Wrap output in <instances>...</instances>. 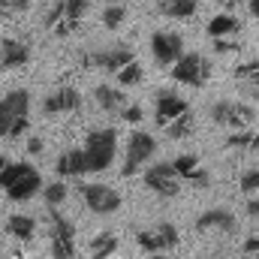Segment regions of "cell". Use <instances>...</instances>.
Listing matches in <instances>:
<instances>
[{
  "instance_id": "22",
  "label": "cell",
  "mask_w": 259,
  "mask_h": 259,
  "mask_svg": "<svg viewBox=\"0 0 259 259\" xmlns=\"http://www.w3.org/2000/svg\"><path fill=\"white\" fill-rule=\"evenodd\" d=\"M205 33L211 39H223V36H241V21L232 15V12H217L208 24H205Z\"/></svg>"
},
{
  "instance_id": "11",
  "label": "cell",
  "mask_w": 259,
  "mask_h": 259,
  "mask_svg": "<svg viewBox=\"0 0 259 259\" xmlns=\"http://www.w3.org/2000/svg\"><path fill=\"white\" fill-rule=\"evenodd\" d=\"M181 241L178 229L172 223H157L151 229H139L136 232V244L145 250V253H166V250H175Z\"/></svg>"
},
{
  "instance_id": "25",
  "label": "cell",
  "mask_w": 259,
  "mask_h": 259,
  "mask_svg": "<svg viewBox=\"0 0 259 259\" xmlns=\"http://www.w3.org/2000/svg\"><path fill=\"white\" fill-rule=\"evenodd\" d=\"M118 256V235L97 232L91 238V259H115Z\"/></svg>"
},
{
  "instance_id": "2",
  "label": "cell",
  "mask_w": 259,
  "mask_h": 259,
  "mask_svg": "<svg viewBox=\"0 0 259 259\" xmlns=\"http://www.w3.org/2000/svg\"><path fill=\"white\" fill-rule=\"evenodd\" d=\"M30 127V94L24 88L0 97V139H18Z\"/></svg>"
},
{
  "instance_id": "20",
  "label": "cell",
  "mask_w": 259,
  "mask_h": 259,
  "mask_svg": "<svg viewBox=\"0 0 259 259\" xmlns=\"http://www.w3.org/2000/svg\"><path fill=\"white\" fill-rule=\"evenodd\" d=\"M94 100L109 115H121V109L127 106V94L121 88H112V84H97L94 88Z\"/></svg>"
},
{
  "instance_id": "36",
  "label": "cell",
  "mask_w": 259,
  "mask_h": 259,
  "mask_svg": "<svg viewBox=\"0 0 259 259\" xmlns=\"http://www.w3.org/2000/svg\"><path fill=\"white\" fill-rule=\"evenodd\" d=\"M244 214H247L250 220H259V196H250V199H247V205H244Z\"/></svg>"
},
{
  "instance_id": "40",
  "label": "cell",
  "mask_w": 259,
  "mask_h": 259,
  "mask_svg": "<svg viewBox=\"0 0 259 259\" xmlns=\"http://www.w3.org/2000/svg\"><path fill=\"white\" fill-rule=\"evenodd\" d=\"M3 166H6V157H0V172H3Z\"/></svg>"
},
{
  "instance_id": "5",
  "label": "cell",
  "mask_w": 259,
  "mask_h": 259,
  "mask_svg": "<svg viewBox=\"0 0 259 259\" xmlns=\"http://www.w3.org/2000/svg\"><path fill=\"white\" fill-rule=\"evenodd\" d=\"M88 9H91V0H52V9L46 15V27L55 36H69L81 24Z\"/></svg>"
},
{
  "instance_id": "3",
  "label": "cell",
  "mask_w": 259,
  "mask_h": 259,
  "mask_svg": "<svg viewBox=\"0 0 259 259\" xmlns=\"http://www.w3.org/2000/svg\"><path fill=\"white\" fill-rule=\"evenodd\" d=\"M81 154H84V169H88V175H100V172L112 169V163H115V157H118V133L112 127L91 130V133L84 136Z\"/></svg>"
},
{
  "instance_id": "23",
  "label": "cell",
  "mask_w": 259,
  "mask_h": 259,
  "mask_svg": "<svg viewBox=\"0 0 259 259\" xmlns=\"http://www.w3.org/2000/svg\"><path fill=\"white\" fill-rule=\"evenodd\" d=\"M229 151H238V154H259V133L256 130H232V136H226L223 142Z\"/></svg>"
},
{
  "instance_id": "24",
  "label": "cell",
  "mask_w": 259,
  "mask_h": 259,
  "mask_svg": "<svg viewBox=\"0 0 259 259\" xmlns=\"http://www.w3.org/2000/svg\"><path fill=\"white\" fill-rule=\"evenodd\" d=\"M157 3V12L166 15V18H193L196 9H199V0H154Z\"/></svg>"
},
{
  "instance_id": "19",
  "label": "cell",
  "mask_w": 259,
  "mask_h": 259,
  "mask_svg": "<svg viewBox=\"0 0 259 259\" xmlns=\"http://www.w3.org/2000/svg\"><path fill=\"white\" fill-rule=\"evenodd\" d=\"M232 81L250 97V100H259V58L253 61H244L232 69Z\"/></svg>"
},
{
  "instance_id": "31",
  "label": "cell",
  "mask_w": 259,
  "mask_h": 259,
  "mask_svg": "<svg viewBox=\"0 0 259 259\" xmlns=\"http://www.w3.org/2000/svg\"><path fill=\"white\" fill-rule=\"evenodd\" d=\"M238 187H241L247 196L259 193V166H253V169H244V172H241V178H238Z\"/></svg>"
},
{
  "instance_id": "34",
  "label": "cell",
  "mask_w": 259,
  "mask_h": 259,
  "mask_svg": "<svg viewBox=\"0 0 259 259\" xmlns=\"http://www.w3.org/2000/svg\"><path fill=\"white\" fill-rule=\"evenodd\" d=\"M118 118H121V121H127V124H133V127H136V124L142 121V106H136V103H127V106L121 109V115H118Z\"/></svg>"
},
{
  "instance_id": "15",
  "label": "cell",
  "mask_w": 259,
  "mask_h": 259,
  "mask_svg": "<svg viewBox=\"0 0 259 259\" xmlns=\"http://www.w3.org/2000/svg\"><path fill=\"white\" fill-rule=\"evenodd\" d=\"M172 166H175L178 178H181L184 184L196 187V190H205V187L211 184V172L202 166V160H199L196 154H181V157H175Z\"/></svg>"
},
{
  "instance_id": "9",
  "label": "cell",
  "mask_w": 259,
  "mask_h": 259,
  "mask_svg": "<svg viewBox=\"0 0 259 259\" xmlns=\"http://www.w3.org/2000/svg\"><path fill=\"white\" fill-rule=\"evenodd\" d=\"M49 238H52V256L55 259L75 256V226L58 208H52V214H49Z\"/></svg>"
},
{
  "instance_id": "38",
  "label": "cell",
  "mask_w": 259,
  "mask_h": 259,
  "mask_svg": "<svg viewBox=\"0 0 259 259\" xmlns=\"http://www.w3.org/2000/svg\"><path fill=\"white\" fill-rule=\"evenodd\" d=\"M247 9H250V15L259 21V0H247Z\"/></svg>"
},
{
  "instance_id": "4",
  "label": "cell",
  "mask_w": 259,
  "mask_h": 259,
  "mask_svg": "<svg viewBox=\"0 0 259 259\" xmlns=\"http://www.w3.org/2000/svg\"><path fill=\"white\" fill-rule=\"evenodd\" d=\"M157 154V139L148 133V130H133L127 136V151H124V166H121V175L124 178H136Z\"/></svg>"
},
{
  "instance_id": "27",
  "label": "cell",
  "mask_w": 259,
  "mask_h": 259,
  "mask_svg": "<svg viewBox=\"0 0 259 259\" xmlns=\"http://www.w3.org/2000/svg\"><path fill=\"white\" fill-rule=\"evenodd\" d=\"M103 27L106 30H118L124 21H127V9H124V3H106V9H103Z\"/></svg>"
},
{
  "instance_id": "26",
  "label": "cell",
  "mask_w": 259,
  "mask_h": 259,
  "mask_svg": "<svg viewBox=\"0 0 259 259\" xmlns=\"http://www.w3.org/2000/svg\"><path fill=\"white\" fill-rule=\"evenodd\" d=\"M6 232H9L12 238H18V241H30L33 232H36V220H33L30 214H12V217L6 220Z\"/></svg>"
},
{
  "instance_id": "37",
  "label": "cell",
  "mask_w": 259,
  "mask_h": 259,
  "mask_svg": "<svg viewBox=\"0 0 259 259\" xmlns=\"http://www.w3.org/2000/svg\"><path fill=\"white\" fill-rule=\"evenodd\" d=\"M27 151L30 154H42V139H30L27 142Z\"/></svg>"
},
{
  "instance_id": "42",
  "label": "cell",
  "mask_w": 259,
  "mask_h": 259,
  "mask_svg": "<svg viewBox=\"0 0 259 259\" xmlns=\"http://www.w3.org/2000/svg\"><path fill=\"white\" fill-rule=\"evenodd\" d=\"M196 259H202V256H196Z\"/></svg>"
},
{
  "instance_id": "8",
  "label": "cell",
  "mask_w": 259,
  "mask_h": 259,
  "mask_svg": "<svg viewBox=\"0 0 259 259\" xmlns=\"http://www.w3.org/2000/svg\"><path fill=\"white\" fill-rule=\"evenodd\" d=\"M78 196H81L84 208H88L91 214H100V217L115 214V211H121V205H124V199H121V193H118L115 187L100 184V181L81 184V187H78Z\"/></svg>"
},
{
  "instance_id": "33",
  "label": "cell",
  "mask_w": 259,
  "mask_h": 259,
  "mask_svg": "<svg viewBox=\"0 0 259 259\" xmlns=\"http://www.w3.org/2000/svg\"><path fill=\"white\" fill-rule=\"evenodd\" d=\"M211 42H214L217 55H232L241 49V36H223V39H211Z\"/></svg>"
},
{
  "instance_id": "41",
  "label": "cell",
  "mask_w": 259,
  "mask_h": 259,
  "mask_svg": "<svg viewBox=\"0 0 259 259\" xmlns=\"http://www.w3.org/2000/svg\"><path fill=\"white\" fill-rule=\"evenodd\" d=\"M106 3H124V0H106Z\"/></svg>"
},
{
  "instance_id": "29",
  "label": "cell",
  "mask_w": 259,
  "mask_h": 259,
  "mask_svg": "<svg viewBox=\"0 0 259 259\" xmlns=\"http://www.w3.org/2000/svg\"><path fill=\"white\" fill-rule=\"evenodd\" d=\"M163 130H166V136H169V139H175V142H178V139H187V136L193 133V109H190V112H184L181 118H175L169 127H163Z\"/></svg>"
},
{
  "instance_id": "35",
  "label": "cell",
  "mask_w": 259,
  "mask_h": 259,
  "mask_svg": "<svg viewBox=\"0 0 259 259\" xmlns=\"http://www.w3.org/2000/svg\"><path fill=\"white\" fill-rule=\"evenodd\" d=\"M241 253H244L247 259H259V235L244 238V244H241Z\"/></svg>"
},
{
  "instance_id": "18",
  "label": "cell",
  "mask_w": 259,
  "mask_h": 259,
  "mask_svg": "<svg viewBox=\"0 0 259 259\" xmlns=\"http://www.w3.org/2000/svg\"><path fill=\"white\" fill-rule=\"evenodd\" d=\"M30 61V46L24 39H15V36H6L0 39V72L6 69H18Z\"/></svg>"
},
{
  "instance_id": "39",
  "label": "cell",
  "mask_w": 259,
  "mask_h": 259,
  "mask_svg": "<svg viewBox=\"0 0 259 259\" xmlns=\"http://www.w3.org/2000/svg\"><path fill=\"white\" fill-rule=\"evenodd\" d=\"M151 259H169L166 253H151Z\"/></svg>"
},
{
  "instance_id": "28",
  "label": "cell",
  "mask_w": 259,
  "mask_h": 259,
  "mask_svg": "<svg viewBox=\"0 0 259 259\" xmlns=\"http://www.w3.org/2000/svg\"><path fill=\"white\" fill-rule=\"evenodd\" d=\"M118 75V88H136V84H142V78H145V69L139 61H130L124 69H118L115 72Z\"/></svg>"
},
{
  "instance_id": "30",
  "label": "cell",
  "mask_w": 259,
  "mask_h": 259,
  "mask_svg": "<svg viewBox=\"0 0 259 259\" xmlns=\"http://www.w3.org/2000/svg\"><path fill=\"white\" fill-rule=\"evenodd\" d=\"M42 196H46L49 208H61L66 202V196H69V190H66L64 181H52V184H42Z\"/></svg>"
},
{
  "instance_id": "12",
  "label": "cell",
  "mask_w": 259,
  "mask_h": 259,
  "mask_svg": "<svg viewBox=\"0 0 259 259\" xmlns=\"http://www.w3.org/2000/svg\"><path fill=\"white\" fill-rule=\"evenodd\" d=\"M184 55V36L178 30H154L151 33V58L157 66H172Z\"/></svg>"
},
{
  "instance_id": "16",
  "label": "cell",
  "mask_w": 259,
  "mask_h": 259,
  "mask_svg": "<svg viewBox=\"0 0 259 259\" xmlns=\"http://www.w3.org/2000/svg\"><path fill=\"white\" fill-rule=\"evenodd\" d=\"M196 232H223L232 235L238 232V217L229 208H208L196 217Z\"/></svg>"
},
{
  "instance_id": "21",
  "label": "cell",
  "mask_w": 259,
  "mask_h": 259,
  "mask_svg": "<svg viewBox=\"0 0 259 259\" xmlns=\"http://www.w3.org/2000/svg\"><path fill=\"white\" fill-rule=\"evenodd\" d=\"M55 172H58L61 178H81V175H88L81 148H66L64 154L58 157V163H55Z\"/></svg>"
},
{
  "instance_id": "17",
  "label": "cell",
  "mask_w": 259,
  "mask_h": 259,
  "mask_svg": "<svg viewBox=\"0 0 259 259\" xmlns=\"http://www.w3.org/2000/svg\"><path fill=\"white\" fill-rule=\"evenodd\" d=\"M78 109H81V94H78L72 84L55 88V91L42 100V112H46V115H69V112H78Z\"/></svg>"
},
{
  "instance_id": "32",
  "label": "cell",
  "mask_w": 259,
  "mask_h": 259,
  "mask_svg": "<svg viewBox=\"0 0 259 259\" xmlns=\"http://www.w3.org/2000/svg\"><path fill=\"white\" fill-rule=\"evenodd\" d=\"M30 9V0H0V18H9V15H21Z\"/></svg>"
},
{
  "instance_id": "1",
  "label": "cell",
  "mask_w": 259,
  "mask_h": 259,
  "mask_svg": "<svg viewBox=\"0 0 259 259\" xmlns=\"http://www.w3.org/2000/svg\"><path fill=\"white\" fill-rule=\"evenodd\" d=\"M0 190L12 202H30L36 193H42V175L30 163H9L0 172Z\"/></svg>"
},
{
  "instance_id": "6",
  "label": "cell",
  "mask_w": 259,
  "mask_h": 259,
  "mask_svg": "<svg viewBox=\"0 0 259 259\" xmlns=\"http://www.w3.org/2000/svg\"><path fill=\"white\" fill-rule=\"evenodd\" d=\"M169 69H172V78L178 84H187V88H205L211 72H214L211 61L202 52H184Z\"/></svg>"
},
{
  "instance_id": "14",
  "label": "cell",
  "mask_w": 259,
  "mask_h": 259,
  "mask_svg": "<svg viewBox=\"0 0 259 259\" xmlns=\"http://www.w3.org/2000/svg\"><path fill=\"white\" fill-rule=\"evenodd\" d=\"M130 61H136V52H133L130 46H121V42L84 55V66H94V69H103V72H118V69H124Z\"/></svg>"
},
{
  "instance_id": "7",
  "label": "cell",
  "mask_w": 259,
  "mask_h": 259,
  "mask_svg": "<svg viewBox=\"0 0 259 259\" xmlns=\"http://www.w3.org/2000/svg\"><path fill=\"white\" fill-rule=\"evenodd\" d=\"M208 118H211V124H217V127L247 130V127H253L256 112H253L247 103H238V100H217V103H211Z\"/></svg>"
},
{
  "instance_id": "13",
  "label": "cell",
  "mask_w": 259,
  "mask_h": 259,
  "mask_svg": "<svg viewBox=\"0 0 259 259\" xmlns=\"http://www.w3.org/2000/svg\"><path fill=\"white\" fill-rule=\"evenodd\" d=\"M184 112H190V103L181 97V94H175V91H157L154 94V124L163 130L169 127L175 118H181Z\"/></svg>"
},
{
  "instance_id": "10",
  "label": "cell",
  "mask_w": 259,
  "mask_h": 259,
  "mask_svg": "<svg viewBox=\"0 0 259 259\" xmlns=\"http://www.w3.org/2000/svg\"><path fill=\"white\" fill-rule=\"evenodd\" d=\"M142 178H145V187L154 196H160V199H175L181 193V184H184L172 163H154V166L145 169Z\"/></svg>"
}]
</instances>
